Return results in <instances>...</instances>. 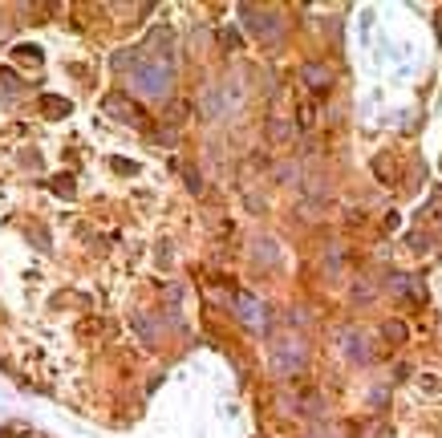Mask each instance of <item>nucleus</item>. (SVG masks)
<instances>
[{
    "label": "nucleus",
    "mask_w": 442,
    "mask_h": 438,
    "mask_svg": "<svg viewBox=\"0 0 442 438\" xmlns=\"http://www.w3.org/2000/svg\"><path fill=\"white\" fill-rule=\"evenodd\" d=\"M301 82H305L312 93H325V89L333 86V69L321 65V61H305V65H301Z\"/></svg>",
    "instance_id": "0eeeda50"
},
{
    "label": "nucleus",
    "mask_w": 442,
    "mask_h": 438,
    "mask_svg": "<svg viewBox=\"0 0 442 438\" xmlns=\"http://www.w3.org/2000/svg\"><path fill=\"white\" fill-rule=\"evenodd\" d=\"M41 110L49 114V118H61V114H69V102H65V97H53V93H45V97H41Z\"/></svg>",
    "instance_id": "1a4fd4ad"
},
{
    "label": "nucleus",
    "mask_w": 442,
    "mask_h": 438,
    "mask_svg": "<svg viewBox=\"0 0 442 438\" xmlns=\"http://www.w3.org/2000/svg\"><path fill=\"white\" fill-rule=\"evenodd\" d=\"M171 82H175V73H171L167 65L142 61L138 69H130V86L138 89L142 97H167V93H171Z\"/></svg>",
    "instance_id": "f03ea898"
},
{
    "label": "nucleus",
    "mask_w": 442,
    "mask_h": 438,
    "mask_svg": "<svg viewBox=\"0 0 442 438\" xmlns=\"http://www.w3.org/2000/svg\"><path fill=\"white\" fill-rule=\"evenodd\" d=\"M337 341H341V353H345L349 361H361V365L373 361V345H369V333H365V329H353V325H349V329L337 333Z\"/></svg>",
    "instance_id": "39448f33"
},
{
    "label": "nucleus",
    "mask_w": 442,
    "mask_h": 438,
    "mask_svg": "<svg viewBox=\"0 0 442 438\" xmlns=\"http://www.w3.org/2000/svg\"><path fill=\"white\" fill-rule=\"evenodd\" d=\"M268 138H272V142H288V138H292V126H288L284 118H272V122H268Z\"/></svg>",
    "instance_id": "9b49d317"
},
{
    "label": "nucleus",
    "mask_w": 442,
    "mask_h": 438,
    "mask_svg": "<svg viewBox=\"0 0 442 438\" xmlns=\"http://www.w3.org/2000/svg\"><path fill=\"white\" fill-rule=\"evenodd\" d=\"M305 361H309V345H305V337L284 333V337H276V341H272V373H276V378H296V373L305 369Z\"/></svg>",
    "instance_id": "f257e3e1"
},
{
    "label": "nucleus",
    "mask_w": 442,
    "mask_h": 438,
    "mask_svg": "<svg viewBox=\"0 0 442 438\" xmlns=\"http://www.w3.org/2000/svg\"><path fill=\"white\" fill-rule=\"evenodd\" d=\"M102 110L110 114V118H118V122H126V126H142L146 118H142V110L134 106L130 97H122V93H110L106 102H102Z\"/></svg>",
    "instance_id": "423d86ee"
},
{
    "label": "nucleus",
    "mask_w": 442,
    "mask_h": 438,
    "mask_svg": "<svg viewBox=\"0 0 442 438\" xmlns=\"http://www.w3.org/2000/svg\"><path fill=\"white\" fill-rule=\"evenodd\" d=\"M134 329H138L146 341H154V337H159V333H154V325H150V316H134Z\"/></svg>",
    "instance_id": "4468645a"
},
{
    "label": "nucleus",
    "mask_w": 442,
    "mask_h": 438,
    "mask_svg": "<svg viewBox=\"0 0 442 438\" xmlns=\"http://www.w3.org/2000/svg\"><path fill=\"white\" fill-rule=\"evenodd\" d=\"M12 53H16V61H37V65H41V49H37V45H16Z\"/></svg>",
    "instance_id": "ddd939ff"
},
{
    "label": "nucleus",
    "mask_w": 442,
    "mask_h": 438,
    "mask_svg": "<svg viewBox=\"0 0 442 438\" xmlns=\"http://www.w3.org/2000/svg\"><path fill=\"white\" fill-rule=\"evenodd\" d=\"M16 93H21L16 73L12 69H0V102H16Z\"/></svg>",
    "instance_id": "6e6552de"
},
{
    "label": "nucleus",
    "mask_w": 442,
    "mask_h": 438,
    "mask_svg": "<svg viewBox=\"0 0 442 438\" xmlns=\"http://www.w3.org/2000/svg\"><path fill=\"white\" fill-rule=\"evenodd\" d=\"M240 16H244L248 33H252V37H260V41H280V33H284V21H280V12H272V8L240 4Z\"/></svg>",
    "instance_id": "7ed1b4c3"
},
{
    "label": "nucleus",
    "mask_w": 442,
    "mask_h": 438,
    "mask_svg": "<svg viewBox=\"0 0 442 438\" xmlns=\"http://www.w3.org/2000/svg\"><path fill=\"white\" fill-rule=\"evenodd\" d=\"M276 240H256V260L260 264H276Z\"/></svg>",
    "instance_id": "f8f14e48"
},
{
    "label": "nucleus",
    "mask_w": 442,
    "mask_h": 438,
    "mask_svg": "<svg viewBox=\"0 0 442 438\" xmlns=\"http://www.w3.org/2000/svg\"><path fill=\"white\" fill-rule=\"evenodd\" d=\"M231 308H235V316L248 325V329H268V305L260 301V297H252V292H235L231 297Z\"/></svg>",
    "instance_id": "20e7f679"
},
{
    "label": "nucleus",
    "mask_w": 442,
    "mask_h": 438,
    "mask_svg": "<svg viewBox=\"0 0 442 438\" xmlns=\"http://www.w3.org/2000/svg\"><path fill=\"white\" fill-rule=\"evenodd\" d=\"M53 183H57V195H73V178H69V175L53 178Z\"/></svg>",
    "instance_id": "dca6fc26"
},
{
    "label": "nucleus",
    "mask_w": 442,
    "mask_h": 438,
    "mask_svg": "<svg viewBox=\"0 0 442 438\" xmlns=\"http://www.w3.org/2000/svg\"><path fill=\"white\" fill-rule=\"evenodd\" d=\"M386 337H390V341H406V325L390 321V325H386Z\"/></svg>",
    "instance_id": "2eb2a0df"
},
{
    "label": "nucleus",
    "mask_w": 442,
    "mask_h": 438,
    "mask_svg": "<svg viewBox=\"0 0 442 438\" xmlns=\"http://www.w3.org/2000/svg\"><path fill=\"white\" fill-rule=\"evenodd\" d=\"M394 292H398V297H414V301H422V288L414 284V276H394Z\"/></svg>",
    "instance_id": "9d476101"
}]
</instances>
